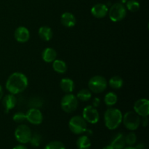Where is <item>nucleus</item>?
Listing matches in <instances>:
<instances>
[{
	"label": "nucleus",
	"instance_id": "f257e3e1",
	"mask_svg": "<svg viewBox=\"0 0 149 149\" xmlns=\"http://www.w3.org/2000/svg\"><path fill=\"white\" fill-rule=\"evenodd\" d=\"M29 80L23 73L15 72L12 74L6 81V89L10 93L17 95L21 93L27 88Z\"/></svg>",
	"mask_w": 149,
	"mask_h": 149
},
{
	"label": "nucleus",
	"instance_id": "f03ea898",
	"mask_svg": "<svg viewBox=\"0 0 149 149\" xmlns=\"http://www.w3.org/2000/svg\"><path fill=\"white\" fill-rule=\"evenodd\" d=\"M122 115L120 110L110 108L107 109L104 113V122L106 127L111 130L119 127L122 122Z\"/></svg>",
	"mask_w": 149,
	"mask_h": 149
},
{
	"label": "nucleus",
	"instance_id": "7ed1b4c3",
	"mask_svg": "<svg viewBox=\"0 0 149 149\" xmlns=\"http://www.w3.org/2000/svg\"><path fill=\"white\" fill-rule=\"evenodd\" d=\"M108 81L102 76H94L88 81L89 90L94 93H101L107 88Z\"/></svg>",
	"mask_w": 149,
	"mask_h": 149
},
{
	"label": "nucleus",
	"instance_id": "20e7f679",
	"mask_svg": "<svg viewBox=\"0 0 149 149\" xmlns=\"http://www.w3.org/2000/svg\"><path fill=\"white\" fill-rule=\"evenodd\" d=\"M79 105V100L77 96L71 93H67L63 96L61 102V106L63 111L65 113H71L77 110Z\"/></svg>",
	"mask_w": 149,
	"mask_h": 149
},
{
	"label": "nucleus",
	"instance_id": "39448f33",
	"mask_svg": "<svg viewBox=\"0 0 149 149\" xmlns=\"http://www.w3.org/2000/svg\"><path fill=\"white\" fill-rule=\"evenodd\" d=\"M69 129L73 133L80 135L87 130V122L81 116H74L71 118L68 122Z\"/></svg>",
	"mask_w": 149,
	"mask_h": 149
},
{
	"label": "nucleus",
	"instance_id": "423d86ee",
	"mask_svg": "<svg viewBox=\"0 0 149 149\" xmlns=\"http://www.w3.org/2000/svg\"><path fill=\"white\" fill-rule=\"evenodd\" d=\"M109 16L113 22H119L127 15V9L122 3H115L109 10Z\"/></svg>",
	"mask_w": 149,
	"mask_h": 149
},
{
	"label": "nucleus",
	"instance_id": "0eeeda50",
	"mask_svg": "<svg viewBox=\"0 0 149 149\" xmlns=\"http://www.w3.org/2000/svg\"><path fill=\"white\" fill-rule=\"evenodd\" d=\"M122 122L127 130H136L141 125V118L135 111H128L122 116Z\"/></svg>",
	"mask_w": 149,
	"mask_h": 149
},
{
	"label": "nucleus",
	"instance_id": "6e6552de",
	"mask_svg": "<svg viewBox=\"0 0 149 149\" xmlns=\"http://www.w3.org/2000/svg\"><path fill=\"white\" fill-rule=\"evenodd\" d=\"M32 132L26 125H20L15 130V138L21 144H26L30 141Z\"/></svg>",
	"mask_w": 149,
	"mask_h": 149
},
{
	"label": "nucleus",
	"instance_id": "1a4fd4ad",
	"mask_svg": "<svg viewBox=\"0 0 149 149\" xmlns=\"http://www.w3.org/2000/svg\"><path fill=\"white\" fill-rule=\"evenodd\" d=\"M82 117L87 122L94 125L98 122L100 115L96 108L93 106H87L83 109Z\"/></svg>",
	"mask_w": 149,
	"mask_h": 149
},
{
	"label": "nucleus",
	"instance_id": "9d476101",
	"mask_svg": "<svg viewBox=\"0 0 149 149\" xmlns=\"http://www.w3.org/2000/svg\"><path fill=\"white\" fill-rule=\"evenodd\" d=\"M134 111L140 116L145 117L149 114V101L146 98H141L134 103Z\"/></svg>",
	"mask_w": 149,
	"mask_h": 149
},
{
	"label": "nucleus",
	"instance_id": "9b49d317",
	"mask_svg": "<svg viewBox=\"0 0 149 149\" xmlns=\"http://www.w3.org/2000/svg\"><path fill=\"white\" fill-rule=\"evenodd\" d=\"M26 120L29 123L34 125H39L43 121V115L39 109L31 108L26 113Z\"/></svg>",
	"mask_w": 149,
	"mask_h": 149
},
{
	"label": "nucleus",
	"instance_id": "f8f14e48",
	"mask_svg": "<svg viewBox=\"0 0 149 149\" xmlns=\"http://www.w3.org/2000/svg\"><path fill=\"white\" fill-rule=\"evenodd\" d=\"M14 36L17 42L20 43H26L29 40L30 32L27 28L24 26H20L15 31Z\"/></svg>",
	"mask_w": 149,
	"mask_h": 149
},
{
	"label": "nucleus",
	"instance_id": "ddd939ff",
	"mask_svg": "<svg viewBox=\"0 0 149 149\" xmlns=\"http://www.w3.org/2000/svg\"><path fill=\"white\" fill-rule=\"evenodd\" d=\"M109 13V8L105 4H95L91 9V13L96 18H103L106 17Z\"/></svg>",
	"mask_w": 149,
	"mask_h": 149
},
{
	"label": "nucleus",
	"instance_id": "4468645a",
	"mask_svg": "<svg viewBox=\"0 0 149 149\" xmlns=\"http://www.w3.org/2000/svg\"><path fill=\"white\" fill-rule=\"evenodd\" d=\"M16 104H17V98L15 95L11 94V93L4 96L2 100V105L5 109L6 113L14 109Z\"/></svg>",
	"mask_w": 149,
	"mask_h": 149
},
{
	"label": "nucleus",
	"instance_id": "2eb2a0df",
	"mask_svg": "<svg viewBox=\"0 0 149 149\" xmlns=\"http://www.w3.org/2000/svg\"><path fill=\"white\" fill-rule=\"evenodd\" d=\"M61 22L63 26L66 28L74 27L77 23V20L74 15L71 13L65 12L61 15Z\"/></svg>",
	"mask_w": 149,
	"mask_h": 149
},
{
	"label": "nucleus",
	"instance_id": "dca6fc26",
	"mask_svg": "<svg viewBox=\"0 0 149 149\" xmlns=\"http://www.w3.org/2000/svg\"><path fill=\"white\" fill-rule=\"evenodd\" d=\"M125 144V135L122 133H118L112 138L110 145L113 149H123Z\"/></svg>",
	"mask_w": 149,
	"mask_h": 149
},
{
	"label": "nucleus",
	"instance_id": "f3484780",
	"mask_svg": "<svg viewBox=\"0 0 149 149\" xmlns=\"http://www.w3.org/2000/svg\"><path fill=\"white\" fill-rule=\"evenodd\" d=\"M42 58L45 62L52 63L57 58L56 51L52 47L46 48L42 52Z\"/></svg>",
	"mask_w": 149,
	"mask_h": 149
},
{
	"label": "nucleus",
	"instance_id": "a211bd4d",
	"mask_svg": "<svg viewBox=\"0 0 149 149\" xmlns=\"http://www.w3.org/2000/svg\"><path fill=\"white\" fill-rule=\"evenodd\" d=\"M61 88L64 93H71L74 90V82L69 78H63L60 82Z\"/></svg>",
	"mask_w": 149,
	"mask_h": 149
},
{
	"label": "nucleus",
	"instance_id": "6ab92c4d",
	"mask_svg": "<svg viewBox=\"0 0 149 149\" xmlns=\"http://www.w3.org/2000/svg\"><path fill=\"white\" fill-rule=\"evenodd\" d=\"M38 33H39V36L41 39L45 41V42H48L50 40L53 36V32H52L51 28L47 26H44L39 28Z\"/></svg>",
	"mask_w": 149,
	"mask_h": 149
},
{
	"label": "nucleus",
	"instance_id": "aec40b11",
	"mask_svg": "<svg viewBox=\"0 0 149 149\" xmlns=\"http://www.w3.org/2000/svg\"><path fill=\"white\" fill-rule=\"evenodd\" d=\"M52 68L54 71L58 74H64L67 71L66 63L62 60L55 59L52 62Z\"/></svg>",
	"mask_w": 149,
	"mask_h": 149
},
{
	"label": "nucleus",
	"instance_id": "412c9836",
	"mask_svg": "<svg viewBox=\"0 0 149 149\" xmlns=\"http://www.w3.org/2000/svg\"><path fill=\"white\" fill-rule=\"evenodd\" d=\"M77 146L78 149H90L91 147V141L87 135L79 137L77 141Z\"/></svg>",
	"mask_w": 149,
	"mask_h": 149
},
{
	"label": "nucleus",
	"instance_id": "4be33fe9",
	"mask_svg": "<svg viewBox=\"0 0 149 149\" xmlns=\"http://www.w3.org/2000/svg\"><path fill=\"white\" fill-rule=\"evenodd\" d=\"M109 86L111 88L115 89V90H119V89L122 87L124 81L123 79L120 77H119V76H114V77H112L109 79Z\"/></svg>",
	"mask_w": 149,
	"mask_h": 149
},
{
	"label": "nucleus",
	"instance_id": "5701e85b",
	"mask_svg": "<svg viewBox=\"0 0 149 149\" xmlns=\"http://www.w3.org/2000/svg\"><path fill=\"white\" fill-rule=\"evenodd\" d=\"M77 97L78 100H81L82 102L88 101L92 97L91 91L88 89H82L77 93Z\"/></svg>",
	"mask_w": 149,
	"mask_h": 149
},
{
	"label": "nucleus",
	"instance_id": "b1692460",
	"mask_svg": "<svg viewBox=\"0 0 149 149\" xmlns=\"http://www.w3.org/2000/svg\"><path fill=\"white\" fill-rule=\"evenodd\" d=\"M118 100L117 95L114 93H108L105 95L104 103L108 106H113L116 103Z\"/></svg>",
	"mask_w": 149,
	"mask_h": 149
},
{
	"label": "nucleus",
	"instance_id": "393cba45",
	"mask_svg": "<svg viewBox=\"0 0 149 149\" xmlns=\"http://www.w3.org/2000/svg\"><path fill=\"white\" fill-rule=\"evenodd\" d=\"M140 3L136 0H127L126 2V7L129 11L135 13L140 10Z\"/></svg>",
	"mask_w": 149,
	"mask_h": 149
},
{
	"label": "nucleus",
	"instance_id": "a878e982",
	"mask_svg": "<svg viewBox=\"0 0 149 149\" xmlns=\"http://www.w3.org/2000/svg\"><path fill=\"white\" fill-rule=\"evenodd\" d=\"M44 149H65V147L61 141H52L47 144Z\"/></svg>",
	"mask_w": 149,
	"mask_h": 149
},
{
	"label": "nucleus",
	"instance_id": "bb28decb",
	"mask_svg": "<svg viewBox=\"0 0 149 149\" xmlns=\"http://www.w3.org/2000/svg\"><path fill=\"white\" fill-rule=\"evenodd\" d=\"M125 143L127 144L128 146H133L134 144L136 143V141H137V136L135 135V132H130L129 134L127 135L126 137H125Z\"/></svg>",
	"mask_w": 149,
	"mask_h": 149
},
{
	"label": "nucleus",
	"instance_id": "cd10ccee",
	"mask_svg": "<svg viewBox=\"0 0 149 149\" xmlns=\"http://www.w3.org/2000/svg\"><path fill=\"white\" fill-rule=\"evenodd\" d=\"M29 142H30L31 145L33 146L38 147L40 145L41 142H42V137L38 133L32 134L31 138Z\"/></svg>",
	"mask_w": 149,
	"mask_h": 149
},
{
	"label": "nucleus",
	"instance_id": "c85d7f7f",
	"mask_svg": "<svg viewBox=\"0 0 149 149\" xmlns=\"http://www.w3.org/2000/svg\"><path fill=\"white\" fill-rule=\"evenodd\" d=\"M13 119L14 122H17V123H22V122H25V120H26V113H24L23 112H17L13 115Z\"/></svg>",
	"mask_w": 149,
	"mask_h": 149
},
{
	"label": "nucleus",
	"instance_id": "c756f323",
	"mask_svg": "<svg viewBox=\"0 0 149 149\" xmlns=\"http://www.w3.org/2000/svg\"><path fill=\"white\" fill-rule=\"evenodd\" d=\"M29 105L31 108H35V109H38V108L41 107L42 105V101L39 98H32L29 102Z\"/></svg>",
	"mask_w": 149,
	"mask_h": 149
},
{
	"label": "nucleus",
	"instance_id": "7c9ffc66",
	"mask_svg": "<svg viewBox=\"0 0 149 149\" xmlns=\"http://www.w3.org/2000/svg\"><path fill=\"white\" fill-rule=\"evenodd\" d=\"M100 100L98 97H95L93 100V105L92 106L95 108H97L100 106Z\"/></svg>",
	"mask_w": 149,
	"mask_h": 149
},
{
	"label": "nucleus",
	"instance_id": "2f4dec72",
	"mask_svg": "<svg viewBox=\"0 0 149 149\" xmlns=\"http://www.w3.org/2000/svg\"><path fill=\"white\" fill-rule=\"evenodd\" d=\"M141 123H142L143 127H146L148 125V116H145V117H143L142 120L141 119Z\"/></svg>",
	"mask_w": 149,
	"mask_h": 149
},
{
	"label": "nucleus",
	"instance_id": "473e14b6",
	"mask_svg": "<svg viewBox=\"0 0 149 149\" xmlns=\"http://www.w3.org/2000/svg\"><path fill=\"white\" fill-rule=\"evenodd\" d=\"M136 149H146V145L143 143H141L138 144L136 146V147H135Z\"/></svg>",
	"mask_w": 149,
	"mask_h": 149
},
{
	"label": "nucleus",
	"instance_id": "72a5a7b5",
	"mask_svg": "<svg viewBox=\"0 0 149 149\" xmlns=\"http://www.w3.org/2000/svg\"><path fill=\"white\" fill-rule=\"evenodd\" d=\"M13 149H28V148L27 147H26L23 145H18V146H16L15 147H14Z\"/></svg>",
	"mask_w": 149,
	"mask_h": 149
},
{
	"label": "nucleus",
	"instance_id": "f704fd0d",
	"mask_svg": "<svg viewBox=\"0 0 149 149\" xmlns=\"http://www.w3.org/2000/svg\"><path fill=\"white\" fill-rule=\"evenodd\" d=\"M3 94H4V93H3V89H2V87H1V86L0 85V100H1V99L2 98V97H3Z\"/></svg>",
	"mask_w": 149,
	"mask_h": 149
},
{
	"label": "nucleus",
	"instance_id": "c9c22d12",
	"mask_svg": "<svg viewBox=\"0 0 149 149\" xmlns=\"http://www.w3.org/2000/svg\"><path fill=\"white\" fill-rule=\"evenodd\" d=\"M123 149H136L135 148V147H132V146H129L127 147H125Z\"/></svg>",
	"mask_w": 149,
	"mask_h": 149
},
{
	"label": "nucleus",
	"instance_id": "e433bc0d",
	"mask_svg": "<svg viewBox=\"0 0 149 149\" xmlns=\"http://www.w3.org/2000/svg\"><path fill=\"white\" fill-rule=\"evenodd\" d=\"M103 149H113L112 148V146L111 145H109V146H106V147H104V148Z\"/></svg>",
	"mask_w": 149,
	"mask_h": 149
},
{
	"label": "nucleus",
	"instance_id": "4c0bfd02",
	"mask_svg": "<svg viewBox=\"0 0 149 149\" xmlns=\"http://www.w3.org/2000/svg\"><path fill=\"white\" fill-rule=\"evenodd\" d=\"M120 1L122 4H125V3H126L127 1V0H120Z\"/></svg>",
	"mask_w": 149,
	"mask_h": 149
}]
</instances>
